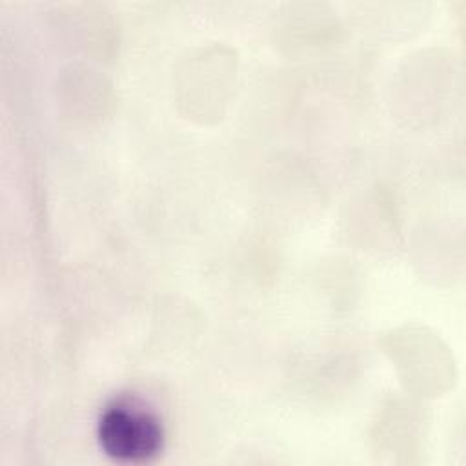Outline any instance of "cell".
Returning a JSON list of instances; mask_svg holds the SVG:
<instances>
[{
	"label": "cell",
	"instance_id": "obj_1",
	"mask_svg": "<svg viewBox=\"0 0 466 466\" xmlns=\"http://www.w3.org/2000/svg\"><path fill=\"white\" fill-rule=\"evenodd\" d=\"M102 450L118 461H144L162 446V426L147 410L127 402L107 406L98 420Z\"/></svg>",
	"mask_w": 466,
	"mask_h": 466
}]
</instances>
